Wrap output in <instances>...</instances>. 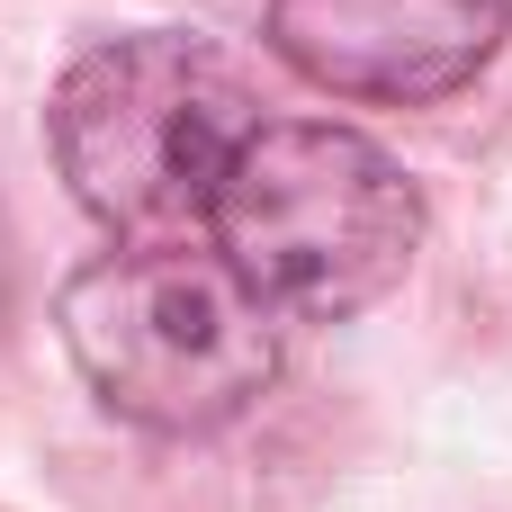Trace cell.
<instances>
[{"label":"cell","mask_w":512,"mask_h":512,"mask_svg":"<svg viewBox=\"0 0 512 512\" xmlns=\"http://www.w3.org/2000/svg\"><path fill=\"white\" fill-rule=\"evenodd\" d=\"M279 306L225 261L180 243H135L63 288V351L90 396L144 432H216L252 414L279 378Z\"/></svg>","instance_id":"obj_1"},{"label":"cell","mask_w":512,"mask_h":512,"mask_svg":"<svg viewBox=\"0 0 512 512\" xmlns=\"http://www.w3.org/2000/svg\"><path fill=\"white\" fill-rule=\"evenodd\" d=\"M216 252L279 315H360L387 297L423 243V198L387 144L333 117L252 126L207 207Z\"/></svg>","instance_id":"obj_2"},{"label":"cell","mask_w":512,"mask_h":512,"mask_svg":"<svg viewBox=\"0 0 512 512\" xmlns=\"http://www.w3.org/2000/svg\"><path fill=\"white\" fill-rule=\"evenodd\" d=\"M252 90L207 36H108L90 45L45 108L54 171L117 234H171L216 207L225 162L252 135Z\"/></svg>","instance_id":"obj_3"},{"label":"cell","mask_w":512,"mask_h":512,"mask_svg":"<svg viewBox=\"0 0 512 512\" xmlns=\"http://www.w3.org/2000/svg\"><path fill=\"white\" fill-rule=\"evenodd\" d=\"M512 27V0H270V45L333 99L423 108L468 90Z\"/></svg>","instance_id":"obj_4"}]
</instances>
